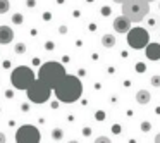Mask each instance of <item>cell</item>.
Listing matches in <instances>:
<instances>
[{
	"instance_id": "6da1fadb",
	"label": "cell",
	"mask_w": 160,
	"mask_h": 143,
	"mask_svg": "<svg viewBox=\"0 0 160 143\" xmlns=\"http://www.w3.org/2000/svg\"><path fill=\"white\" fill-rule=\"evenodd\" d=\"M53 95L62 104H72V102H76V100L81 98V95H83V83L74 74H67L53 88Z\"/></svg>"
},
{
	"instance_id": "7a4b0ae2",
	"label": "cell",
	"mask_w": 160,
	"mask_h": 143,
	"mask_svg": "<svg viewBox=\"0 0 160 143\" xmlns=\"http://www.w3.org/2000/svg\"><path fill=\"white\" fill-rule=\"evenodd\" d=\"M66 76H67L66 67L55 60H48V62L41 64V67L38 69V79L45 81L50 88H55Z\"/></svg>"
},
{
	"instance_id": "3957f363",
	"label": "cell",
	"mask_w": 160,
	"mask_h": 143,
	"mask_svg": "<svg viewBox=\"0 0 160 143\" xmlns=\"http://www.w3.org/2000/svg\"><path fill=\"white\" fill-rule=\"evenodd\" d=\"M122 14L133 22H140L150 14V2L148 0H126L122 4Z\"/></svg>"
},
{
	"instance_id": "277c9868",
	"label": "cell",
	"mask_w": 160,
	"mask_h": 143,
	"mask_svg": "<svg viewBox=\"0 0 160 143\" xmlns=\"http://www.w3.org/2000/svg\"><path fill=\"white\" fill-rule=\"evenodd\" d=\"M35 72L31 67H28V66H17V67H14V71L10 72V83H12V86L16 90H26L29 88L33 83L36 81Z\"/></svg>"
},
{
	"instance_id": "5b68a950",
	"label": "cell",
	"mask_w": 160,
	"mask_h": 143,
	"mask_svg": "<svg viewBox=\"0 0 160 143\" xmlns=\"http://www.w3.org/2000/svg\"><path fill=\"white\" fill-rule=\"evenodd\" d=\"M52 91H53V88H50L45 81H41V79L36 78L35 83L26 90V95H28V100L33 102V104H45L52 97Z\"/></svg>"
},
{
	"instance_id": "8992f818",
	"label": "cell",
	"mask_w": 160,
	"mask_h": 143,
	"mask_svg": "<svg viewBox=\"0 0 160 143\" xmlns=\"http://www.w3.org/2000/svg\"><path fill=\"white\" fill-rule=\"evenodd\" d=\"M150 43V35L146 29L143 28H131L127 31V45L134 50H140V48H145L146 45Z\"/></svg>"
},
{
	"instance_id": "52a82bcc",
	"label": "cell",
	"mask_w": 160,
	"mask_h": 143,
	"mask_svg": "<svg viewBox=\"0 0 160 143\" xmlns=\"http://www.w3.org/2000/svg\"><path fill=\"white\" fill-rule=\"evenodd\" d=\"M40 140H41L40 131L35 126L26 124V126H21L16 131V142L17 143H38Z\"/></svg>"
},
{
	"instance_id": "ba28073f",
	"label": "cell",
	"mask_w": 160,
	"mask_h": 143,
	"mask_svg": "<svg viewBox=\"0 0 160 143\" xmlns=\"http://www.w3.org/2000/svg\"><path fill=\"white\" fill-rule=\"evenodd\" d=\"M131 19L126 18L124 14L122 16H119V18L114 19V24H112V28L117 31V33H122V35H127V31L131 29Z\"/></svg>"
},
{
	"instance_id": "9c48e42d",
	"label": "cell",
	"mask_w": 160,
	"mask_h": 143,
	"mask_svg": "<svg viewBox=\"0 0 160 143\" xmlns=\"http://www.w3.org/2000/svg\"><path fill=\"white\" fill-rule=\"evenodd\" d=\"M14 40V31L10 26H0V45H9Z\"/></svg>"
},
{
	"instance_id": "30bf717a",
	"label": "cell",
	"mask_w": 160,
	"mask_h": 143,
	"mask_svg": "<svg viewBox=\"0 0 160 143\" xmlns=\"http://www.w3.org/2000/svg\"><path fill=\"white\" fill-rule=\"evenodd\" d=\"M145 54L150 60H160V43H148L145 47Z\"/></svg>"
},
{
	"instance_id": "8fae6325",
	"label": "cell",
	"mask_w": 160,
	"mask_h": 143,
	"mask_svg": "<svg viewBox=\"0 0 160 143\" xmlns=\"http://www.w3.org/2000/svg\"><path fill=\"white\" fill-rule=\"evenodd\" d=\"M150 100H152V95H150L148 90H138V93H136V102H138L140 105L150 104Z\"/></svg>"
},
{
	"instance_id": "7c38bea8",
	"label": "cell",
	"mask_w": 160,
	"mask_h": 143,
	"mask_svg": "<svg viewBox=\"0 0 160 143\" xmlns=\"http://www.w3.org/2000/svg\"><path fill=\"white\" fill-rule=\"evenodd\" d=\"M115 43H117V40H115L114 35H103L102 36V47L112 48V47H115Z\"/></svg>"
},
{
	"instance_id": "4fadbf2b",
	"label": "cell",
	"mask_w": 160,
	"mask_h": 143,
	"mask_svg": "<svg viewBox=\"0 0 160 143\" xmlns=\"http://www.w3.org/2000/svg\"><path fill=\"white\" fill-rule=\"evenodd\" d=\"M62 136H64V131L60 129V128H55L52 131V140L53 142H59V140H62Z\"/></svg>"
},
{
	"instance_id": "5bb4252c",
	"label": "cell",
	"mask_w": 160,
	"mask_h": 143,
	"mask_svg": "<svg viewBox=\"0 0 160 143\" xmlns=\"http://www.w3.org/2000/svg\"><path fill=\"white\" fill-rule=\"evenodd\" d=\"M9 9H10V2L9 0H0V14L9 12Z\"/></svg>"
},
{
	"instance_id": "9a60e30c",
	"label": "cell",
	"mask_w": 160,
	"mask_h": 143,
	"mask_svg": "<svg viewBox=\"0 0 160 143\" xmlns=\"http://www.w3.org/2000/svg\"><path fill=\"white\" fill-rule=\"evenodd\" d=\"M150 85L153 88H160V74H155V76L150 78Z\"/></svg>"
},
{
	"instance_id": "2e32d148",
	"label": "cell",
	"mask_w": 160,
	"mask_h": 143,
	"mask_svg": "<svg viewBox=\"0 0 160 143\" xmlns=\"http://www.w3.org/2000/svg\"><path fill=\"white\" fill-rule=\"evenodd\" d=\"M14 50H16V54L17 55H24L26 54V45H24V43H16Z\"/></svg>"
},
{
	"instance_id": "e0dca14e",
	"label": "cell",
	"mask_w": 160,
	"mask_h": 143,
	"mask_svg": "<svg viewBox=\"0 0 160 143\" xmlns=\"http://www.w3.org/2000/svg\"><path fill=\"white\" fill-rule=\"evenodd\" d=\"M22 21H24V18H22V14H19V12H16V14L12 16V22H14L16 26L22 24Z\"/></svg>"
},
{
	"instance_id": "ac0fdd59",
	"label": "cell",
	"mask_w": 160,
	"mask_h": 143,
	"mask_svg": "<svg viewBox=\"0 0 160 143\" xmlns=\"http://www.w3.org/2000/svg\"><path fill=\"white\" fill-rule=\"evenodd\" d=\"M150 129H152V124H150V121H143V123H141V131L148 133Z\"/></svg>"
},
{
	"instance_id": "d6986e66",
	"label": "cell",
	"mask_w": 160,
	"mask_h": 143,
	"mask_svg": "<svg viewBox=\"0 0 160 143\" xmlns=\"http://www.w3.org/2000/svg\"><path fill=\"white\" fill-rule=\"evenodd\" d=\"M136 71L138 72H145L146 71V64H145V62H138V64H136Z\"/></svg>"
},
{
	"instance_id": "ffe728a7",
	"label": "cell",
	"mask_w": 160,
	"mask_h": 143,
	"mask_svg": "<svg viewBox=\"0 0 160 143\" xmlns=\"http://www.w3.org/2000/svg\"><path fill=\"white\" fill-rule=\"evenodd\" d=\"M59 33H60V35H66V33H67V26H66V24H60V26H59Z\"/></svg>"
},
{
	"instance_id": "44dd1931",
	"label": "cell",
	"mask_w": 160,
	"mask_h": 143,
	"mask_svg": "<svg viewBox=\"0 0 160 143\" xmlns=\"http://www.w3.org/2000/svg\"><path fill=\"white\" fill-rule=\"evenodd\" d=\"M112 133H114V135H119V133H121V126L114 124V126H112Z\"/></svg>"
},
{
	"instance_id": "7402d4cb",
	"label": "cell",
	"mask_w": 160,
	"mask_h": 143,
	"mask_svg": "<svg viewBox=\"0 0 160 143\" xmlns=\"http://www.w3.org/2000/svg\"><path fill=\"white\" fill-rule=\"evenodd\" d=\"M95 117H96V119H98V121H102V119H105V112H102V110H98V112H96V116H95Z\"/></svg>"
},
{
	"instance_id": "603a6c76",
	"label": "cell",
	"mask_w": 160,
	"mask_h": 143,
	"mask_svg": "<svg viewBox=\"0 0 160 143\" xmlns=\"http://www.w3.org/2000/svg\"><path fill=\"white\" fill-rule=\"evenodd\" d=\"M103 16H110V7H102V11H100Z\"/></svg>"
},
{
	"instance_id": "cb8c5ba5",
	"label": "cell",
	"mask_w": 160,
	"mask_h": 143,
	"mask_svg": "<svg viewBox=\"0 0 160 143\" xmlns=\"http://www.w3.org/2000/svg\"><path fill=\"white\" fill-rule=\"evenodd\" d=\"M95 142H96V143H102V142H103V143H108L110 140H108V138H105V136H100V138H96Z\"/></svg>"
},
{
	"instance_id": "d4e9b609",
	"label": "cell",
	"mask_w": 160,
	"mask_h": 143,
	"mask_svg": "<svg viewBox=\"0 0 160 143\" xmlns=\"http://www.w3.org/2000/svg\"><path fill=\"white\" fill-rule=\"evenodd\" d=\"M43 19H45V21H50V19H52V14H50V12H43Z\"/></svg>"
},
{
	"instance_id": "484cf974",
	"label": "cell",
	"mask_w": 160,
	"mask_h": 143,
	"mask_svg": "<svg viewBox=\"0 0 160 143\" xmlns=\"http://www.w3.org/2000/svg\"><path fill=\"white\" fill-rule=\"evenodd\" d=\"M45 48H48V50H53V43H52V41H47V43H45Z\"/></svg>"
},
{
	"instance_id": "4316f807",
	"label": "cell",
	"mask_w": 160,
	"mask_h": 143,
	"mask_svg": "<svg viewBox=\"0 0 160 143\" xmlns=\"http://www.w3.org/2000/svg\"><path fill=\"white\" fill-rule=\"evenodd\" d=\"M83 135H85V136H89V135H91V129H89V128H85V129H83Z\"/></svg>"
},
{
	"instance_id": "83f0119b",
	"label": "cell",
	"mask_w": 160,
	"mask_h": 143,
	"mask_svg": "<svg viewBox=\"0 0 160 143\" xmlns=\"http://www.w3.org/2000/svg\"><path fill=\"white\" fill-rule=\"evenodd\" d=\"M26 5H28V7H35L36 2H35V0H28V2H26Z\"/></svg>"
},
{
	"instance_id": "f1b7e54d",
	"label": "cell",
	"mask_w": 160,
	"mask_h": 143,
	"mask_svg": "<svg viewBox=\"0 0 160 143\" xmlns=\"http://www.w3.org/2000/svg\"><path fill=\"white\" fill-rule=\"evenodd\" d=\"M7 142V138H5V135L3 133H0V143H5Z\"/></svg>"
},
{
	"instance_id": "f546056e",
	"label": "cell",
	"mask_w": 160,
	"mask_h": 143,
	"mask_svg": "<svg viewBox=\"0 0 160 143\" xmlns=\"http://www.w3.org/2000/svg\"><path fill=\"white\" fill-rule=\"evenodd\" d=\"M5 69H9V66H10V60H3V64H2Z\"/></svg>"
},
{
	"instance_id": "4dcf8cb0",
	"label": "cell",
	"mask_w": 160,
	"mask_h": 143,
	"mask_svg": "<svg viewBox=\"0 0 160 143\" xmlns=\"http://www.w3.org/2000/svg\"><path fill=\"white\" fill-rule=\"evenodd\" d=\"M155 143H160V133L157 135V136H155Z\"/></svg>"
},
{
	"instance_id": "1f68e13d",
	"label": "cell",
	"mask_w": 160,
	"mask_h": 143,
	"mask_svg": "<svg viewBox=\"0 0 160 143\" xmlns=\"http://www.w3.org/2000/svg\"><path fill=\"white\" fill-rule=\"evenodd\" d=\"M112 2H115V4H124L126 0H112Z\"/></svg>"
},
{
	"instance_id": "d6a6232c",
	"label": "cell",
	"mask_w": 160,
	"mask_h": 143,
	"mask_svg": "<svg viewBox=\"0 0 160 143\" xmlns=\"http://www.w3.org/2000/svg\"><path fill=\"white\" fill-rule=\"evenodd\" d=\"M57 4H64V0H57Z\"/></svg>"
},
{
	"instance_id": "836d02e7",
	"label": "cell",
	"mask_w": 160,
	"mask_h": 143,
	"mask_svg": "<svg viewBox=\"0 0 160 143\" xmlns=\"http://www.w3.org/2000/svg\"><path fill=\"white\" fill-rule=\"evenodd\" d=\"M148 2H150V4H152V2H155V0H148Z\"/></svg>"
},
{
	"instance_id": "e575fe53",
	"label": "cell",
	"mask_w": 160,
	"mask_h": 143,
	"mask_svg": "<svg viewBox=\"0 0 160 143\" xmlns=\"http://www.w3.org/2000/svg\"><path fill=\"white\" fill-rule=\"evenodd\" d=\"M86 2H93V0H86Z\"/></svg>"
}]
</instances>
